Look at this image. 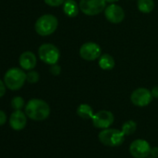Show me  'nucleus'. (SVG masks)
Instances as JSON below:
<instances>
[{
  "instance_id": "1",
  "label": "nucleus",
  "mask_w": 158,
  "mask_h": 158,
  "mask_svg": "<svg viewBox=\"0 0 158 158\" xmlns=\"http://www.w3.org/2000/svg\"><path fill=\"white\" fill-rule=\"evenodd\" d=\"M26 115L35 121H43L50 114L49 105L43 100L33 99L25 105Z\"/></svg>"
},
{
  "instance_id": "2",
  "label": "nucleus",
  "mask_w": 158,
  "mask_h": 158,
  "mask_svg": "<svg viewBox=\"0 0 158 158\" xmlns=\"http://www.w3.org/2000/svg\"><path fill=\"white\" fill-rule=\"evenodd\" d=\"M26 81V73L20 68H10L4 75V82L10 90H18Z\"/></svg>"
},
{
  "instance_id": "3",
  "label": "nucleus",
  "mask_w": 158,
  "mask_h": 158,
  "mask_svg": "<svg viewBox=\"0 0 158 158\" xmlns=\"http://www.w3.org/2000/svg\"><path fill=\"white\" fill-rule=\"evenodd\" d=\"M58 19L51 14H45L39 17L35 24L36 33L39 35L47 36L52 35L58 28Z\"/></svg>"
},
{
  "instance_id": "4",
  "label": "nucleus",
  "mask_w": 158,
  "mask_h": 158,
  "mask_svg": "<svg viewBox=\"0 0 158 158\" xmlns=\"http://www.w3.org/2000/svg\"><path fill=\"white\" fill-rule=\"evenodd\" d=\"M125 134L116 128H105L99 133L100 141L107 147H118L125 140Z\"/></svg>"
},
{
  "instance_id": "5",
  "label": "nucleus",
  "mask_w": 158,
  "mask_h": 158,
  "mask_svg": "<svg viewBox=\"0 0 158 158\" xmlns=\"http://www.w3.org/2000/svg\"><path fill=\"white\" fill-rule=\"evenodd\" d=\"M38 56L40 60L49 65L56 64L60 60V50L53 44L46 43L39 47L38 48Z\"/></svg>"
},
{
  "instance_id": "6",
  "label": "nucleus",
  "mask_w": 158,
  "mask_h": 158,
  "mask_svg": "<svg viewBox=\"0 0 158 158\" xmlns=\"http://www.w3.org/2000/svg\"><path fill=\"white\" fill-rule=\"evenodd\" d=\"M79 9L88 16H95L104 11L106 2L105 0H80Z\"/></svg>"
},
{
  "instance_id": "7",
  "label": "nucleus",
  "mask_w": 158,
  "mask_h": 158,
  "mask_svg": "<svg viewBox=\"0 0 158 158\" xmlns=\"http://www.w3.org/2000/svg\"><path fill=\"white\" fill-rule=\"evenodd\" d=\"M151 148L147 140L138 139L133 140L129 145V152L134 158H146L150 155Z\"/></svg>"
},
{
  "instance_id": "8",
  "label": "nucleus",
  "mask_w": 158,
  "mask_h": 158,
  "mask_svg": "<svg viewBox=\"0 0 158 158\" xmlns=\"http://www.w3.org/2000/svg\"><path fill=\"white\" fill-rule=\"evenodd\" d=\"M79 54L83 60L92 61L102 56V48L99 44L95 42H87L81 46Z\"/></svg>"
},
{
  "instance_id": "9",
  "label": "nucleus",
  "mask_w": 158,
  "mask_h": 158,
  "mask_svg": "<svg viewBox=\"0 0 158 158\" xmlns=\"http://www.w3.org/2000/svg\"><path fill=\"white\" fill-rule=\"evenodd\" d=\"M131 102L138 107H145L152 101V92L145 88H139L135 89L130 96Z\"/></svg>"
},
{
  "instance_id": "10",
  "label": "nucleus",
  "mask_w": 158,
  "mask_h": 158,
  "mask_svg": "<svg viewBox=\"0 0 158 158\" xmlns=\"http://www.w3.org/2000/svg\"><path fill=\"white\" fill-rule=\"evenodd\" d=\"M91 120L95 127L105 129V128L110 127L113 125L114 121V116L112 112L107 111V110H102L94 114Z\"/></svg>"
},
{
  "instance_id": "11",
  "label": "nucleus",
  "mask_w": 158,
  "mask_h": 158,
  "mask_svg": "<svg viewBox=\"0 0 158 158\" xmlns=\"http://www.w3.org/2000/svg\"><path fill=\"white\" fill-rule=\"evenodd\" d=\"M104 15L108 22L114 24L122 23L125 19L124 10L116 4H111L106 7V9L104 10Z\"/></svg>"
},
{
  "instance_id": "12",
  "label": "nucleus",
  "mask_w": 158,
  "mask_h": 158,
  "mask_svg": "<svg viewBox=\"0 0 158 158\" xmlns=\"http://www.w3.org/2000/svg\"><path fill=\"white\" fill-rule=\"evenodd\" d=\"M27 124L26 114L21 110H15L10 117V125L14 130H22Z\"/></svg>"
},
{
  "instance_id": "13",
  "label": "nucleus",
  "mask_w": 158,
  "mask_h": 158,
  "mask_svg": "<svg viewBox=\"0 0 158 158\" xmlns=\"http://www.w3.org/2000/svg\"><path fill=\"white\" fill-rule=\"evenodd\" d=\"M20 65L24 70H33L36 65V57L32 51H25L19 59Z\"/></svg>"
},
{
  "instance_id": "14",
  "label": "nucleus",
  "mask_w": 158,
  "mask_h": 158,
  "mask_svg": "<svg viewBox=\"0 0 158 158\" xmlns=\"http://www.w3.org/2000/svg\"><path fill=\"white\" fill-rule=\"evenodd\" d=\"M63 5V12L66 16L70 18H74L78 15V12L80 10L79 5L74 1V0H65Z\"/></svg>"
},
{
  "instance_id": "15",
  "label": "nucleus",
  "mask_w": 158,
  "mask_h": 158,
  "mask_svg": "<svg viewBox=\"0 0 158 158\" xmlns=\"http://www.w3.org/2000/svg\"><path fill=\"white\" fill-rule=\"evenodd\" d=\"M76 114L79 117L83 119H92L94 115L92 107L87 103H82L79 105L76 109Z\"/></svg>"
},
{
  "instance_id": "16",
  "label": "nucleus",
  "mask_w": 158,
  "mask_h": 158,
  "mask_svg": "<svg viewBox=\"0 0 158 158\" xmlns=\"http://www.w3.org/2000/svg\"><path fill=\"white\" fill-rule=\"evenodd\" d=\"M114 59L110 54H102L99 60V66L105 71L114 69Z\"/></svg>"
},
{
  "instance_id": "17",
  "label": "nucleus",
  "mask_w": 158,
  "mask_h": 158,
  "mask_svg": "<svg viewBox=\"0 0 158 158\" xmlns=\"http://www.w3.org/2000/svg\"><path fill=\"white\" fill-rule=\"evenodd\" d=\"M138 10L142 13H150L154 9L153 0H138Z\"/></svg>"
},
{
  "instance_id": "18",
  "label": "nucleus",
  "mask_w": 158,
  "mask_h": 158,
  "mask_svg": "<svg viewBox=\"0 0 158 158\" xmlns=\"http://www.w3.org/2000/svg\"><path fill=\"white\" fill-rule=\"evenodd\" d=\"M137 129V123L133 120H128L127 122H125L122 126V131L126 136H129L132 135Z\"/></svg>"
},
{
  "instance_id": "19",
  "label": "nucleus",
  "mask_w": 158,
  "mask_h": 158,
  "mask_svg": "<svg viewBox=\"0 0 158 158\" xmlns=\"http://www.w3.org/2000/svg\"><path fill=\"white\" fill-rule=\"evenodd\" d=\"M11 107L14 110H22L24 107V100L22 97H15L11 101Z\"/></svg>"
},
{
  "instance_id": "20",
  "label": "nucleus",
  "mask_w": 158,
  "mask_h": 158,
  "mask_svg": "<svg viewBox=\"0 0 158 158\" xmlns=\"http://www.w3.org/2000/svg\"><path fill=\"white\" fill-rule=\"evenodd\" d=\"M26 80L30 84H35L39 81V73L35 71H30L26 74Z\"/></svg>"
},
{
  "instance_id": "21",
  "label": "nucleus",
  "mask_w": 158,
  "mask_h": 158,
  "mask_svg": "<svg viewBox=\"0 0 158 158\" xmlns=\"http://www.w3.org/2000/svg\"><path fill=\"white\" fill-rule=\"evenodd\" d=\"M45 3L50 7H59L64 3L65 0H44Z\"/></svg>"
},
{
  "instance_id": "22",
  "label": "nucleus",
  "mask_w": 158,
  "mask_h": 158,
  "mask_svg": "<svg viewBox=\"0 0 158 158\" xmlns=\"http://www.w3.org/2000/svg\"><path fill=\"white\" fill-rule=\"evenodd\" d=\"M60 71H61L60 66V65H58L57 63H56V64L51 65V67H50V69H49V72H50L53 75H55V76L59 75V74L60 73Z\"/></svg>"
},
{
  "instance_id": "23",
  "label": "nucleus",
  "mask_w": 158,
  "mask_h": 158,
  "mask_svg": "<svg viewBox=\"0 0 158 158\" xmlns=\"http://www.w3.org/2000/svg\"><path fill=\"white\" fill-rule=\"evenodd\" d=\"M6 93V87H5V82H3L0 79V98L3 97Z\"/></svg>"
},
{
  "instance_id": "24",
  "label": "nucleus",
  "mask_w": 158,
  "mask_h": 158,
  "mask_svg": "<svg viewBox=\"0 0 158 158\" xmlns=\"http://www.w3.org/2000/svg\"><path fill=\"white\" fill-rule=\"evenodd\" d=\"M7 121V115L5 114V112L0 110V126H3Z\"/></svg>"
},
{
  "instance_id": "25",
  "label": "nucleus",
  "mask_w": 158,
  "mask_h": 158,
  "mask_svg": "<svg viewBox=\"0 0 158 158\" xmlns=\"http://www.w3.org/2000/svg\"><path fill=\"white\" fill-rule=\"evenodd\" d=\"M151 156L158 158V147H152L151 148V152H150Z\"/></svg>"
},
{
  "instance_id": "26",
  "label": "nucleus",
  "mask_w": 158,
  "mask_h": 158,
  "mask_svg": "<svg viewBox=\"0 0 158 158\" xmlns=\"http://www.w3.org/2000/svg\"><path fill=\"white\" fill-rule=\"evenodd\" d=\"M152 98H155V99H158V86L157 87H154L152 90Z\"/></svg>"
},
{
  "instance_id": "27",
  "label": "nucleus",
  "mask_w": 158,
  "mask_h": 158,
  "mask_svg": "<svg viewBox=\"0 0 158 158\" xmlns=\"http://www.w3.org/2000/svg\"><path fill=\"white\" fill-rule=\"evenodd\" d=\"M118 1V0H105L106 3H110V4H114Z\"/></svg>"
},
{
  "instance_id": "28",
  "label": "nucleus",
  "mask_w": 158,
  "mask_h": 158,
  "mask_svg": "<svg viewBox=\"0 0 158 158\" xmlns=\"http://www.w3.org/2000/svg\"><path fill=\"white\" fill-rule=\"evenodd\" d=\"M146 158H155V157H152V156H148V157H146Z\"/></svg>"
}]
</instances>
